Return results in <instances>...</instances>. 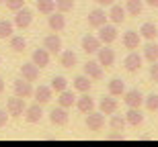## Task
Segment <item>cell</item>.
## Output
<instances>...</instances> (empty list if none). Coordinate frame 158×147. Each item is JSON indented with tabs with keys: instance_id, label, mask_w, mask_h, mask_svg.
<instances>
[{
	"instance_id": "obj_1",
	"label": "cell",
	"mask_w": 158,
	"mask_h": 147,
	"mask_svg": "<svg viewBox=\"0 0 158 147\" xmlns=\"http://www.w3.org/2000/svg\"><path fill=\"white\" fill-rule=\"evenodd\" d=\"M12 90H15V96H21V98H31L33 96V82H27L25 78H19L12 82Z\"/></svg>"
},
{
	"instance_id": "obj_2",
	"label": "cell",
	"mask_w": 158,
	"mask_h": 147,
	"mask_svg": "<svg viewBox=\"0 0 158 147\" xmlns=\"http://www.w3.org/2000/svg\"><path fill=\"white\" fill-rule=\"evenodd\" d=\"M86 127H88V131H94V133H99V131H103V127H105V114L103 112H94V110H90L86 114Z\"/></svg>"
},
{
	"instance_id": "obj_3",
	"label": "cell",
	"mask_w": 158,
	"mask_h": 147,
	"mask_svg": "<svg viewBox=\"0 0 158 147\" xmlns=\"http://www.w3.org/2000/svg\"><path fill=\"white\" fill-rule=\"evenodd\" d=\"M25 108H27V104H25V98H21V96H15V98L6 100V112L10 117H23Z\"/></svg>"
},
{
	"instance_id": "obj_4",
	"label": "cell",
	"mask_w": 158,
	"mask_h": 147,
	"mask_svg": "<svg viewBox=\"0 0 158 147\" xmlns=\"http://www.w3.org/2000/svg\"><path fill=\"white\" fill-rule=\"evenodd\" d=\"M101 39V43H105V45H111L115 39H117V27L115 25H109V23H105V25H101L99 27V35H97Z\"/></svg>"
},
{
	"instance_id": "obj_5",
	"label": "cell",
	"mask_w": 158,
	"mask_h": 147,
	"mask_svg": "<svg viewBox=\"0 0 158 147\" xmlns=\"http://www.w3.org/2000/svg\"><path fill=\"white\" fill-rule=\"evenodd\" d=\"M123 47L129 49V51H135V49H140L142 45V35H140V31H125L123 33Z\"/></svg>"
},
{
	"instance_id": "obj_6",
	"label": "cell",
	"mask_w": 158,
	"mask_h": 147,
	"mask_svg": "<svg viewBox=\"0 0 158 147\" xmlns=\"http://www.w3.org/2000/svg\"><path fill=\"white\" fill-rule=\"evenodd\" d=\"M142 64H144V55H140L138 51H129L127 57L123 59V68H125L129 74H135V72L142 68Z\"/></svg>"
},
{
	"instance_id": "obj_7",
	"label": "cell",
	"mask_w": 158,
	"mask_h": 147,
	"mask_svg": "<svg viewBox=\"0 0 158 147\" xmlns=\"http://www.w3.org/2000/svg\"><path fill=\"white\" fill-rule=\"evenodd\" d=\"M123 102L127 104V108H140V106L144 104V94H142L138 88L125 90V92H123Z\"/></svg>"
},
{
	"instance_id": "obj_8",
	"label": "cell",
	"mask_w": 158,
	"mask_h": 147,
	"mask_svg": "<svg viewBox=\"0 0 158 147\" xmlns=\"http://www.w3.org/2000/svg\"><path fill=\"white\" fill-rule=\"evenodd\" d=\"M115 59H117V55H115V51H113L111 47H103V45L99 47V51H97V61H99L103 68H113Z\"/></svg>"
},
{
	"instance_id": "obj_9",
	"label": "cell",
	"mask_w": 158,
	"mask_h": 147,
	"mask_svg": "<svg viewBox=\"0 0 158 147\" xmlns=\"http://www.w3.org/2000/svg\"><path fill=\"white\" fill-rule=\"evenodd\" d=\"M31 23H33V10L31 8L23 6V8H19L15 12V25H17L19 29H27Z\"/></svg>"
},
{
	"instance_id": "obj_10",
	"label": "cell",
	"mask_w": 158,
	"mask_h": 147,
	"mask_svg": "<svg viewBox=\"0 0 158 147\" xmlns=\"http://www.w3.org/2000/svg\"><path fill=\"white\" fill-rule=\"evenodd\" d=\"M47 27L53 31V33H62V31L66 29V17L64 12H56L53 10L52 14H47Z\"/></svg>"
},
{
	"instance_id": "obj_11",
	"label": "cell",
	"mask_w": 158,
	"mask_h": 147,
	"mask_svg": "<svg viewBox=\"0 0 158 147\" xmlns=\"http://www.w3.org/2000/svg\"><path fill=\"white\" fill-rule=\"evenodd\" d=\"M68 118H70V114H68V108H64V106H56V108H52L49 110V121H52L56 127H64V125H68Z\"/></svg>"
},
{
	"instance_id": "obj_12",
	"label": "cell",
	"mask_w": 158,
	"mask_h": 147,
	"mask_svg": "<svg viewBox=\"0 0 158 147\" xmlns=\"http://www.w3.org/2000/svg\"><path fill=\"white\" fill-rule=\"evenodd\" d=\"M31 61H33L39 70H43V68H47L49 61H52V53L47 51L45 47H43V49H35V51L31 53Z\"/></svg>"
},
{
	"instance_id": "obj_13",
	"label": "cell",
	"mask_w": 158,
	"mask_h": 147,
	"mask_svg": "<svg viewBox=\"0 0 158 147\" xmlns=\"http://www.w3.org/2000/svg\"><path fill=\"white\" fill-rule=\"evenodd\" d=\"M107 21H109V17H107V12L103 8H93L88 12V27H93V29H99Z\"/></svg>"
},
{
	"instance_id": "obj_14",
	"label": "cell",
	"mask_w": 158,
	"mask_h": 147,
	"mask_svg": "<svg viewBox=\"0 0 158 147\" xmlns=\"http://www.w3.org/2000/svg\"><path fill=\"white\" fill-rule=\"evenodd\" d=\"M33 98H35V102H39L41 106L47 104V102H52V98H53L52 86H37V88L33 90Z\"/></svg>"
},
{
	"instance_id": "obj_15",
	"label": "cell",
	"mask_w": 158,
	"mask_h": 147,
	"mask_svg": "<svg viewBox=\"0 0 158 147\" xmlns=\"http://www.w3.org/2000/svg\"><path fill=\"white\" fill-rule=\"evenodd\" d=\"M21 78H25L27 82H37L39 80V68H37L33 61L21 65Z\"/></svg>"
},
{
	"instance_id": "obj_16",
	"label": "cell",
	"mask_w": 158,
	"mask_h": 147,
	"mask_svg": "<svg viewBox=\"0 0 158 147\" xmlns=\"http://www.w3.org/2000/svg\"><path fill=\"white\" fill-rule=\"evenodd\" d=\"M125 14H127V12H125V6L115 4V2H113L111 8H109V14H107V17H109V21H111L113 25H121L123 21H125Z\"/></svg>"
},
{
	"instance_id": "obj_17",
	"label": "cell",
	"mask_w": 158,
	"mask_h": 147,
	"mask_svg": "<svg viewBox=\"0 0 158 147\" xmlns=\"http://www.w3.org/2000/svg\"><path fill=\"white\" fill-rule=\"evenodd\" d=\"M43 47H45L49 53H60L62 51V39H60L58 33L52 31V35H47L45 39H43Z\"/></svg>"
},
{
	"instance_id": "obj_18",
	"label": "cell",
	"mask_w": 158,
	"mask_h": 147,
	"mask_svg": "<svg viewBox=\"0 0 158 147\" xmlns=\"http://www.w3.org/2000/svg\"><path fill=\"white\" fill-rule=\"evenodd\" d=\"M117 100H115V96H103L99 102V110L103 112V114H113V112H117Z\"/></svg>"
},
{
	"instance_id": "obj_19",
	"label": "cell",
	"mask_w": 158,
	"mask_h": 147,
	"mask_svg": "<svg viewBox=\"0 0 158 147\" xmlns=\"http://www.w3.org/2000/svg\"><path fill=\"white\" fill-rule=\"evenodd\" d=\"M76 108L82 112V114H88L90 110H94V100L88 96V92H82V96L80 98H76Z\"/></svg>"
},
{
	"instance_id": "obj_20",
	"label": "cell",
	"mask_w": 158,
	"mask_h": 147,
	"mask_svg": "<svg viewBox=\"0 0 158 147\" xmlns=\"http://www.w3.org/2000/svg\"><path fill=\"white\" fill-rule=\"evenodd\" d=\"M84 74L90 80H103V65L99 61H86L84 64Z\"/></svg>"
},
{
	"instance_id": "obj_21",
	"label": "cell",
	"mask_w": 158,
	"mask_h": 147,
	"mask_svg": "<svg viewBox=\"0 0 158 147\" xmlns=\"http://www.w3.org/2000/svg\"><path fill=\"white\" fill-rule=\"evenodd\" d=\"M41 117H43V108H41L39 102L35 104H31L25 108V118H27V123H39Z\"/></svg>"
},
{
	"instance_id": "obj_22",
	"label": "cell",
	"mask_w": 158,
	"mask_h": 147,
	"mask_svg": "<svg viewBox=\"0 0 158 147\" xmlns=\"http://www.w3.org/2000/svg\"><path fill=\"white\" fill-rule=\"evenodd\" d=\"M101 45H103V43H101V39L97 35H84L82 37V49L86 53H97Z\"/></svg>"
},
{
	"instance_id": "obj_23",
	"label": "cell",
	"mask_w": 158,
	"mask_h": 147,
	"mask_svg": "<svg viewBox=\"0 0 158 147\" xmlns=\"http://www.w3.org/2000/svg\"><path fill=\"white\" fill-rule=\"evenodd\" d=\"M72 86H74V90H78V92H90L93 82H90V78H88L86 74H80V76H76L72 80Z\"/></svg>"
},
{
	"instance_id": "obj_24",
	"label": "cell",
	"mask_w": 158,
	"mask_h": 147,
	"mask_svg": "<svg viewBox=\"0 0 158 147\" xmlns=\"http://www.w3.org/2000/svg\"><path fill=\"white\" fill-rule=\"evenodd\" d=\"M125 123L131 125V127H140V125L144 123V114H142L140 108H129V110L125 112Z\"/></svg>"
},
{
	"instance_id": "obj_25",
	"label": "cell",
	"mask_w": 158,
	"mask_h": 147,
	"mask_svg": "<svg viewBox=\"0 0 158 147\" xmlns=\"http://www.w3.org/2000/svg\"><path fill=\"white\" fill-rule=\"evenodd\" d=\"M140 35H142V39H146V41H154L158 37V27L154 23H144L140 27Z\"/></svg>"
},
{
	"instance_id": "obj_26",
	"label": "cell",
	"mask_w": 158,
	"mask_h": 147,
	"mask_svg": "<svg viewBox=\"0 0 158 147\" xmlns=\"http://www.w3.org/2000/svg\"><path fill=\"white\" fill-rule=\"evenodd\" d=\"M60 64L64 68H74L78 64V57L72 49H66V51H60Z\"/></svg>"
},
{
	"instance_id": "obj_27",
	"label": "cell",
	"mask_w": 158,
	"mask_h": 147,
	"mask_svg": "<svg viewBox=\"0 0 158 147\" xmlns=\"http://www.w3.org/2000/svg\"><path fill=\"white\" fill-rule=\"evenodd\" d=\"M107 88H109V94L111 96H123L125 84H123V80H119V78H111L109 84H107Z\"/></svg>"
},
{
	"instance_id": "obj_28",
	"label": "cell",
	"mask_w": 158,
	"mask_h": 147,
	"mask_svg": "<svg viewBox=\"0 0 158 147\" xmlns=\"http://www.w3.org/2000/svg\"><path fill=\"white\" fill-rule=\"evenodd\" d=\"M74 102H76V96H74V92L72 90H62L60 92V98H58V104L64 106V108H70V106H74Z\"/></svg>"
},
{
	"instance_id": "obj_29",
	"label": "cell",
	"mask_w": 158,
	"mask_h": 147,
	"mask_svg": "<svg viewBox=\"0 0 158 147\" xmlns=\"http://www.w3.org/2000/svg\"><path fill=\"white\" fill-rule=\"evenodd\" d=\"M142 10H144V2L142 0H127L125 2V12L129 17H140Z\"/></svg>"
},
{
	"instance_id": "obj_30",
	"label": "cell",
	"mask_w": 158,
	"mask_h": 147,
	"mask_svg": "<svg viewBox=\"0 0 158 147\" xmlns=\"http://www.w3.org/2000/svg\"><path fill=\"white\" fill-rule=\"evenodd\" d=\"M144 59L146 61H158V43L154 41H148L146 43V47H144Z\"/></svg>"
},
{
	"instance_id": "obj_31",
	"label": "cell",
	"mask_w": 158,
	"mask_h": 147,
	"mask_svg": "<svg viewBox=\"0 0 158 147\" xmlns=\"http://www.w3.org/2000/svg\"><path fill=\"white\" fill-rule=\"evenodd\" d=\"M49 86H52V90L53 92H62V90H66L68 88V78L66 76H53L52 78V84H49Z\"/></svg>"
},
{
	"instance_id": "obj_32",
	"label": "cell",
	"mask_w": 158,
	"mask_h": 147,
	"mask_svg": "<svg viewBox=\"0 0 158 147\" xmlns=\"http://www.w3.org/2000/svg\"><path fill=\"white\" fill-rule=\"evenodd\" d=\"M37 10L41 12V14H52L53 10H56V0H37Z\"/></svg>"
},
{
	"instance_id": "obj_33",
	"label": "cell",
	"mask_w": 158,
	"mask_h": 147,
	"mask_svg": "<svg viewBox=\"0 0 158 147\" xmlns=\"http://www.w3.org/2000/svg\"><path fill=\"white\" fill-rule=\"evenodd\" d=\"M25 47H27V41H25V37L23 35H10V49L12 51H25Z\"/></svg>"
},
{
	"instance_id": "obj_34",
	"label": "cell",
	"mask_w": 158,
	"mask_h": 147,
	"mask_svg": "<svg viewBox=\"0 0 158 147\" xmlns=\"http://www.w3.org/2000/svg\"><path fill=\"white\" fill-rule=\"evenodd\" d=\"M15 33V23L10 21H0V39H10V35Z\"/></svg>"
},
{
	"instance_id": "obj_35",
	"label": "cell",
	"mask_w": 158,
	"mask_h": 147,
	"mask_svg": "<svg viewBox=\"0 0 158 147\" xmlns=\"http://www.w3.org/2000/svg\"><path fill=\"white\" fill-rule=\"evenodd\" d=\"M144 106H146V110L150 112H158V94H148L144 96Z\"/></svg>"
},
{
	"instance_id": "obj_36",
	"label": "cell",
	"mask_w": 158,
	"mask_h": 147,
	"mask_svg": "<svg viewBox=\"0 0 158 147\" xmlns=\"http://www.w3.org/2000/svg\"><path fill=\"white\" fill-rule=\"evenodd\" d=\"M109 125H111V129L113 131H123L125 129V117H121V114H115V112H113L111 114V121H109Z\"/></svg>"
},
{
	"instance_id": "obj_37",
	"label": "cell",
	"mask_w": 158,
	"mask_h": 147,
	"mask_svg": "<svg viewBox=\"0 0 158 147\" xmlns=\"http://www.w3.org/2000/svg\"><path fill=\"white\" fill-rule=\"evenodd\" d=\"M72 8H74V0H56V10L60 12H70Z\"/></svg>"
},
{
	"instance_id": "obj_38",
	"label": "cell",
	"mask_w": 158,
	"mask_h": 147,
	"mask_svg": "<svg viewBox=\"0 0 158 147\" xmlns=\"http://www.w3.org/2000/svg\"><path fill=\"white\" fill-rule=\"evenodd\" d=\"M4 2H6V8L12 10V12H17L19 8H23V6H25V0H4Z\"/></svg>"
},
{
	"instance_id": "obj_39",
	"label": "cell",
	"mask_w": 158,
	"mask_h": 147,
	"mask_svg": "<svg viewBox=\"0 0 158 147\" xmlns=\"http://www.w3.org/2000/svg\"><path fill=\"white\" fill-rule=\"evenodd\" d=\"M150 80L154 84H158V61H152L150 64Z\"/></svg>"
},
{
	"instance_id": "obj_40",
	"label": "cell",
	"mask_w": 158,
	"mask_h": 147,
	"mask_svg": "<svg viewBox=\"0 0 158 147\" xmlns=\"http://www.w3.org/2000/svg\"><path fill=\"white\" fill-rule=\"evenodd\" d=\"M8 117H10V114L0 108V129H2V127H6V123H8Z\"/></svg>"
},
{
	"instance_id": "obj_41",
	"label": "cell",
	"mask_w": 158,
	"mask_h": 147,
	"mask_svg": "<svg viewBox=\"0 0 158 147\" xmlns=\"http://www.w3.org/2000/svg\"><path fill=\"white\" fill-rule=\"evenodd\" d=\"M94 2H97L99 6H111L113 2H115V0H94Z\"/></svg>"
},
{
	"instance_id": "obj_42",
	"label": "cell",
	"mask_w": 158,
	"mask_h": 147,
	"mask_svg": "<svg viewBox=\"0 0 158 147\" xmlns=\"http://www.w3.org/2000/svg\"><path fill=\"white\" fill-rule=\"evenodd\" d=\"M148 6H152V8H158V0H146Z\"/></svg>"
},
{
	"instance_id": "obj_43",
	"label": "cell",
	"mask_w": 158,
	"mask_h": 147,
	"mask_svg": "<svg viewBox=\"0 0 158 147\" xmlns=\"http://www.w3.org/2000/svg\"><path fill=\"white\" fill-rule=\"evenodd\" d=\"M2 92H4V80L0 78V94H2Z\"/></svg>"
},
{
	"instance_id": "obj_44",
	"label": "cell",
	"mask_w": 158,
	"mask_h": 147,
	"mask_svg": "<svg viewBox=\"0 0 158 147\" xmlns=\"http://www.w3.org/2000/svg\"><path fill=\"white\" fill-rule=\"evenodd\" d=\"M0 4H4V0H0Z\"/></svg>"
}]
</instances>
